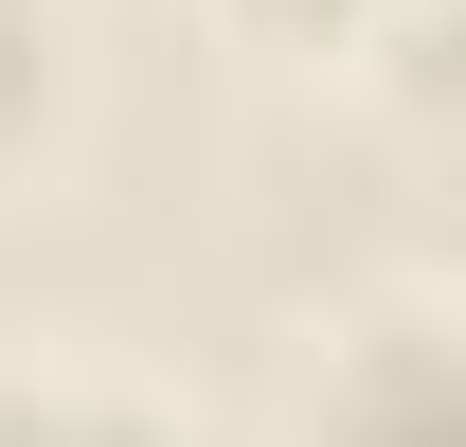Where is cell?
I'll list each match as a JSON object with an SVG mask.
<instances>
[{
  "label": "cell",
  "mask_w": 466,
  "mask_h": 447,
  "mask_svg": "<svg viewBox=\"0 0 466 447\" xmlns=\"http://www.w3.org/2000/svg\"><path fill=\"white\" fill-rule=\"evenodd\" d=\"M36 90H55V18H36V0H0V125L36 108Z\"/></svg>",
  "instance_id": "6da1fadb"
}]
</instances>
